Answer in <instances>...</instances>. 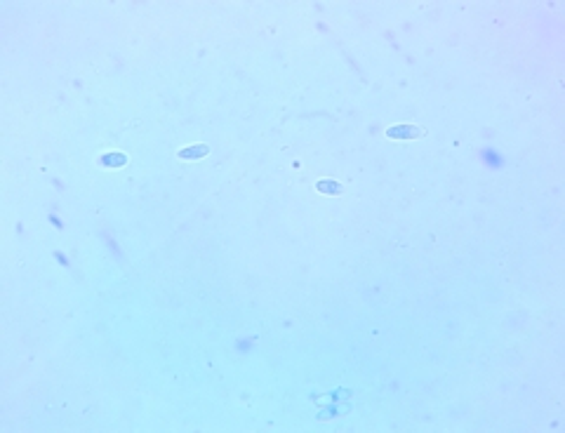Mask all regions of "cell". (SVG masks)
Segmentation results:
<instances>
[{"label":"cell","instance_id":"obj_2","mask_svg":"<svg viewBox=\"0 0 565 433\" xmlns=\"http://www.w3.org/2000/svg\"><path fill=\"white\" fill-rule=\"evenodd\" d=\"M181 158L184 160H198V158H203V155H207V146H193V149H186V151H181Z\"/></svg>","mask_w":565,"mask_h":433},{"label":"cell","instance_id":"obj_1","mask_svg":"<svg viewBox=\"0 0 565 433\" xmlns=\"http://www.w3.org/2000/svg\"><path fill=\"white\" fill-rule=\"evenodd\" d=\"M424 134V130L419 127H410V125H403V127H391L389 130V137H396V139H412V137Z\"/></svg>","mask_w":565,"mask_h":433}]
</instances>
